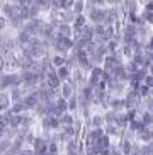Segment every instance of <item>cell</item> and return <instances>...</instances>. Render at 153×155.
<instances>
[{"instance_id":"7a4b0ae2","label":"cell","mask_w":153,"mask_h":155,"mask_svg":"<svg viewBox=\"0 0 153 155\" xmlns=\"http://www.w3.org/2000/svg\"><path fill=\"white\" fill-rule=\"evenodd\" d=\"M7 107H9V97L4 94V96H0V111H5Z\"/></svg>"},{"instance_id":"ba28073f","label":"cell","mask_w":153,"mask_h":155,"mask_svg":"<svg viewBox=\"0 0 153 155\" xmlns=\"http://www.w3.org/2000/svg\"><path fill=\"white\" fill-rule=\"evenodd\" d=\"M121 148H122V152H124L126 155L131 153V147H129V143H128V141H122V147H121Z\"/></svg>"},{"instance_id":"5b68a950","label":"cell","mask_w":153,"mask_h":155,"mask_svg":"<svg viewBox=\"0 0 153 155\" xmlns=\"http://www.w3.org/2000/svg\"><path fill=\"white\" fill-rule=\"evenodd\" d=\"M26 107H24V104H21V102H15L14 104V107H12V114H19L21 111H24Z\"/></svg>"},{"instance_id":"9c48e42d","label":"cell","mask_w":153,"mask_h":155,"mask_svg":"<svg viewBox=\"0 0 153 155\" xmlns=\"http://www.w3.org/2000/svg\"><path fill=\"white\" fill-rule=\"evenodd\" d=\"M68 77V70H67V67H61L60 68V75H58V78H67Z\"/></svg>"},{"instance_id":"52a82bcc","label":"cell","mask_w":153,"mask_h":155,"mask_svg":"<svg viewBox=\"0 0 153 155\" xmlns=\"http://www.w3.org/2000/svg\"><path fill=\"white\" fill-rule=\"evenodd\" d=\"M75 26H76V28H82V26H85V17H83V15H78V17H76Z\"/></svg>"},{"instance_id":"4fadbf2b","label":"cell","mask_w":153,"mask_h":155,"mask_svg":"<svg viewBox=\"0 0 153 155\" xmlns=\"http://www.w3.org/2000/svg\"><path fill=\"white\" fill-rule=\"evenodd\" d=\"M9 147V141H0V150H5Z\"/></svg>"},{"instance_id":"3957f363","label":"cell","mask_w":153,"mask_h":155,"mask_svg":"<svg viewBox=\"0 0 153 155\" xmlns=\"http://www.w3.org/2000/svg\"><path fill=\"white\" fill-rule=\"evenodd\" d=\"M53 65H54V67H60V68L65 67V58H63V56H54V58H53Z\"/></svg>"},{"instance_id":"8992f818","label":"cell","mask_w":153,"mask_h":155,"mask_svg":"<svg viewBox=\"0 0 153 155\" xmlns=\"http://www.w3.org/2000/svg\"><path fill=\"white\" fill-rule=\"evenodd\" d=\"M141 123H143L145 126H148V124L151 123V114H150V113H145V114H143V119H141Z\"/></svg>"},{"instance_id":"6da1fadb","label":"cell","mask_w":153,"mask_h":155,"mask_svg":"<svg viewBox=\"0 0 153 155\" xmlns=\"http://www.w3.org/2000/svg\"><path fill=\"white\" fill-rule=\"evenodd\" d=\"M37 104V96H29L24 99V107H34Z\"/></svg>"},{"instance_id":"7c38bea8","label":"cell","mask_w":153,"mask_h":155,"mask_svg":"<svg viewBox=\"0 0 153 155\" xmlns=\"http://www.w3.org/2000/svg\"><path fill=\"white\" fill-rule=\"evenodd\" d=\"M82 7H83V2H76V4H75V10H76V12H80Z\"/></svg>"},{"instance_id":"9a60e30c","label":"cell","mask_w":153,"mask_h":155,"mask_svg":"<svg viewBox=\"0 0 153 155\" xmlns=\"http://www.w3.org/2000/svg\"><path fill=\"white\" fill-rule=\"evenodd\" d=\"M4 24H5V21H4V17H0V28H4Z\"/></svg>"},{"instance_id":"5bb4252c","label":"cell","mask_w":153,"mask_h":155,"mask_svg":"<svg viewBox=\"0 0 153 155\" xmlns=\"http://www.w3.org/2000/svg\"><path fill=\"white\" fill-rule=\"evenodd\" d=\"M109 50H111V51H114V50H116V41H109Z\"/></svg>"},{"instance_id":"30bf717a","label":"cell","mask_w":153,"mask_h":155,"mask_svg":"<svg viewBox=\"0 0 153 155\" xmlns=\"http://www.w3.org/2000/svg\"><path fill=\"white\" fill-rule=\"evenodd\" d=\"M61 121H63V124H72V116H68V114H65L63 118H61Z\"/></svg>"},{"instance_id":"2e32d148","label":"cell","mask_w":153,"mask_h":155,"mask_svg":"<svg viewBox=\"0 0 153 155\" xmlns=\"http://www.w3.org/2000/svg\"><path fill=\"white\" fill-rule=\"evenodd\" d=\"M5 155H10V153H5Z\"/></svg>"},{"instance_id":"8fae6325","label":"cell","mask_w":153,"mask_h":155,"mask_svg":"<svg viewBox=\"0 0 153 155\" xmlns=\"http://www.w3.org/2000/svg\"><path fill=\"white\" fill-rule=\"evenodd\" d=\"M140 94H141V96H148V94H150V87L143 85V87L140 89Z\"/></svg>"},{"instance_id":"277c9868","label":"cell","mask_w":153,"mask_h":155,"mask_svg":"<svg viewBox=\"0 0 153 155\" xmlns=\"http://www.w3.org/2000/svg\"><path fill=\"white\" fill-rule=\"evenodd\" d=\"M70 94H72V87L68 85V84H65V85H63V91H61V96H63V99H68V97H70Z\"/></svg>"}]
</instances>
